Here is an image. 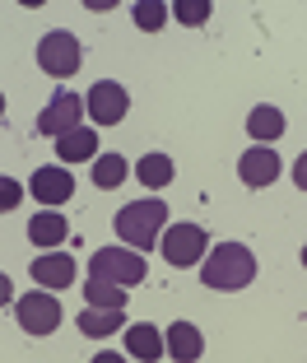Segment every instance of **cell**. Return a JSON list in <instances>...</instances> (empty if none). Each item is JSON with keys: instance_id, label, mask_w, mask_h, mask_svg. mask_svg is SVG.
<instances>
[{"instance_id": "obj_1", "label": "cell", "mask_w": 307, "mask_h": 363, "mask_svg": "<svg viewBox=\"0 0 307 363\" xmlns=\"http://www.w3.org/2000/svg\"><path fill=\"white\" fill-rule=\"evenodd\" d=\"M201 279H205L210 289H223V294L247 289V284L256 279V257H252V247H242V242H219L214 252H205Z\"/></svg>"}, {"instance_id": "obj_2", "label": "cell", "mask_w": 307, "mask_h": 363, "mask_svg": "<svg viewBox=\"0 0 307 363\" xmlns=\"http://www.w3.org/2000/svg\"><path fill=\"white\" fill-rule=\"evenodd\" d=\"M163 224H168V205L163 201H130L126 210L117 214V238L135 252L154 247V238H163Z\"/></svg>"}, {"instance_id": "obj_3", "label": "cell", "mask_w": 307, "mask_h": 363, "mask_svg": "<svg viewBox=\"0 0 307 363\" xmlns=\"http://www.w3.org/2000/svg\"><path fill=\"white\" fill-rule=\"evenodd\" d=\"M149 275L145 257H140L135 247H103V252H94L89 257V279H107V284H140V279Z\"/></svg>"}, {"instance_id": "obj_4", "label": "cell", "mask_w": 307, "mask_h": 363, "mask_svg": "<svg viewBox=\"0 0 307 363\" xmlns=\"http://www.w3.org/2000/svg\"><path fill=\"white\" fill-rule=\"evenodd\" d=\"M79 61H84V47H79V38H74V33H65V28L47 33L43 43H38V65H43L52 79L74 75V70H79Z\"/></svg>"}, {"instance_id": "obj_5", "label": "cell", "mask_w": 307, "mask_h": 363, "mask_svg": "<svg viewBox=\"0 0 307 363\" xmlns=\"http://www.w3.org/2000/svg\"><path fill=\"white\" fill-rule=\"evenodd\" d=\"M205 252H210V238H205L201 224H168L163 228V257H168L177 270L205 261Z\"/></svg>"}, {"instance_id": "obj_6", "label": "cell", "mask_w": 307, "mask_h": 363, "mask_svg": "<svg viewBox=\"0 0 307 363\" xmlns=\"http://www.w3.org/2000/svg\"><path fill=\"white\" fill-rule=\"evenodd\" d=\"M14 312H19V326L28 335H52L61 326V303H56V294H43V289L38 294H23Z\"/></svg>"}, {"instance_id": "obj_7", "label": "cell", "mask_w": 307, "mask_h": 363, "mask_svg": "<svg viewBox=\"0 0 307 363\" xmlns=\"http://www.w3.org/2000/svg\"><path fill=\"white\" fill-rule=\"evenodd\" d=\"M79 112H84L79 94H70V89H56L52 103H47V112L38 117V130L61 140V135H70V130H79Z\"/></svg>"}, {"instance_id": "obj_8", "label": "cell", "mask_w": 307, "mask_h": 363, "mask_svg": "<svg viewBox=\"0 0 307 363\" xmlns=\"http://www.w3.org/2000/svg\"><path fill=\"white\" fill-rule=\"evenodd\" d=\"M126 107H130L126 89L112 84V79H98V84L89 89V98H84V112L98 121V126H117V121L126 117Z\"/></svg>"}, {"instance_id": "obj_9", "label": "cell", "mask_w": 307, "mask_h": 363, "mask_svg": "<svg viewBox=\"0 0 307 363\" xmlns=\"http://www.w3.org/2000/svg\"><path fill=\"white\" fill-rule=\"evenodd\" d=\"M28 191L38 196V205H65L74 196V182H70V172L65 168H38L33 172V182H28Z\"/></svg>"}, {"instance_id": "obj_10", "label": "cell", "mask_w": 307, "mask_h": 363, "mask_svg": "<svg viewBox=\"0 0 307 363\" xmlns=\"http://www.w3.org/2000/svg\"><path fill=\"white\" fill-rule=\"evenodd\" d=\"M238 172H242L247 186H270L279 177V154L270 145H252V150L238 159Z\"/></svg>"}, {"instance_id": "obj_11", "label": "cell", "mask_w": 307, "mask_h": 363, "mask_svg": "<svg viewBox=\"0 0 307 363\" xmlns=\"http://www.w3.org/2000/svg\"><path fill=\"white\" fill-rule=\"evenodd\" d=\"M33 279H38V289H70L74 284V257H65V252L33 257Z\"/></svg>"}, {"instance_id": "obj_12", "label": "cell", "mask_w": 307, "mask_h": 363, "mask_svg": "<svg viewBox=\"0 0 307 363\" xmlns=\"http://www.w3.org/2000/svg\"><path fill=\"white\" fill-rule=\"evenodd\" d=\"M70 238V219L56 210H38V219H28V242L33 247H61Z\"/></svg>"}, {"instance_id": "obj_13", "label": "cell", "mask_w": 307, "mask_h": 363, "mask_svg": "<svg viewBox=\"0 0 307 363\" xmlns=\"http://www.w3.org/2000/svg\"><path fill=\"white\" fill-rule=\"evenodd\" d=\"M163 350L172 354L177 363H196L205 350V335L191 326V321H177V326H168V340H163Z\"/></svg>"}, {"instance_id": "obj_14", "label": "cell", "mask_w": 307, "mask_h": 363, "mask_svg": "<svg viewBox=\"0 0 307 363\" xmlns=\"http://www.w3.org/2000/svg\"><path fill=\"white\" fill-rule=\"evenodd\" d=\"M126 354L130 359H140V363H159V354H163V335L154 331V326H145V321H140V326H126Z\"/></svg>"}, {"instance_id": "obj_15", "label": "cell", "mask_w": 307, "mask_h": 363, "mask_svg": "<svg viewBox=\"0 0 307 363\" xmlns=\"http://www.w3.org/2000/svg\"><path fill=\"white\" fill-rule=\"evenodd\" d=\"M247 135H252L256 145L279 140V135H284V112H279V107H270V103L252 107V117H247Z\"/></svg>"}, {"instance_id": "obj_16", "label": "cell", "mask_w": 307, "mask_h": 363, "mask_svg": "<svg viewBox=\"0 0 307 363\" xmlns=\"http://www.w3.org/2000/svg\"><path fill=\"white\" fill-rule=\"evenodd\" d=\"M56 154H61V163H79V159H98V135L89 126L70 130V135L56 140Z\"/></svg>"}, {"instance_id": "obj_17", "label": "cell", "mask_w": 307, "mask_h": 363, "mask_svg": "<svg viewBox=\"0 0 307 363\" xmlns=\"http://www.w3.org/2000/svg\"><path fill=\"white\" fill-rule=\"evenodd\" d=\"M79 331L94 335V340H103V335H112V331H126V317L112 312V308H84L79 312Z\"/></svg>"}, {"instance_id": "obj_18", "label": "cell", "mask_w": 307, "mask_h": 363, "mask_svg": "<svg viewBox=\"0 0 307 363\" xmlns=\"http://www.w3.org/2000/svg\"><path fill=\"white\" fill-rule=\"evenodd\" d=\"M135 177L145 182L149 191H159V186L172 182V159H168V154H145V159L135 163Z\"/></svg>"}, {"instance_id": "obj_19", "label": "cell", "mask_w": 307, "mask_h": 363, "mask_svg": "<svg viewBox=\"0 0 307 363\" xmlns=\"http://www.w3.org/2000/svg\"><path fill=\"white\" fill-rule=\"evenodd\" d=\"M84 298H89V308L126 312V289H121V284H107V279H89V284H84Z\"/></svg>"}, {"instance_id": "obj_20", "label": "cell", "mask_w": 307, "mask_h": 363, "mask_svg": "<svg viewBox=\"0 0 307 363\" xmlns=\"http://www.w3.org/2000/svg\"><path fill=\"white\" fill-rule=\"evenodd\" d=\"M121 182H126V159H121V154H98L94 159V186L112 191V186H121Z\"/></svg>"}, {"instance_id": "obj_21", "label": "cell", "mask_w": 307, "mask_h": 363, "mask_svg": "<svg viewBox=\"0 0 307 363\" xmlns=\"http://www.w3.org/2000/svg\"><path fill=\"white\" fill-rule=\"evenodd\" d=\"M130 19L145 33H159L163 19H168V5H163V0H140V5H130Z\"/></svg>"}, {"instance_id": "obj_22", "label": "cell", "mask_w": 307, "mask_h": 363, "mask_svg": "<svg viewBox=\"0 0 307 363\" xmlns=\"http://www.w3.org/2000/svg\"><path fill=\"white\" fill-rule=\"evenodd\" d=\"M172 14H177L186 28H201V23L214 14V5H210V0H177V5H172Z\"/></svg>"}, {"instance_id": "obj_23", "label": "cell", "mask_w": 307, "mask_h": 363, "mask_svg": "<svg viewBox=\"0 0 307 363\" xmlns=\"http://www.w3.org/2000/svg\"><path fill=\"white\" fill-rule=\"evenodd\" d=\"M19 201H23V186L10 182V177H0V210H14Z\"/></svg>"}, {"instance_id": "obj_24", "label": "cell", "mask_w": 307, "mask_h": 363, "mask_svg": "<svg viewBox=\"0 0 307 363\" xmlns=\"http://www.w3.org/2000/svg\"><path fill=\"white\" fill-rule=\"evenodd\" d=\"M294 182L307 191V154H298V163H294Z\"/></svg>"}, {"instance_id": "obj_25", "label": "cell", "mask_w": 307, "mask_h": 363, "mask_svg": "<svg viewBox=\"0 0 307 363\" xmlns=\"http://www.w3.org/2000/svg\"><path fill=\"white\" fill-rule=\"evenodd\" d=\"M10 294H14V284H10V275H5V270H0V308H5V303H10Z\"/></svg>"}, {"instance_id": "obj_26", "label": "cell", "mask_w": 307, "mask_h": 363, "mask_svg": "<svg viewBox=\"0 0 307 363\" xmlns=\"http://www.w3.org/2000/svg\"><path fill=\"white\" fill-rule=\"evenodd\" d=\"M94 363H126L121 354H112V350H103V354H94Z\"/></svg>"}, {"instance_id": "obj_27", "label": "cell", "mask_w": 307, "mask_h": 363, "mask_svg": "<svg viewBox=\"0 0 307 363\" xmlns=\"http://www.w3.org/2000/svg\"><path fill=\"white\" fill-rule=\"evenodd\" d=\"M0 117H5V94H0Z\"/></svg>"}, {"instance_id": "obj_28", "label": "cell", "mask_w": 307, "mask_h": 363, "mask_svg": "<svg viewBox=\"0 0 307 363\" xmlns=\"http://www.w3.org/2000/svg\"><path fill=\"white\" fill-rule=\"evenodd\" d=\"M303 266H307V247H303Z\"/></svg>"}]
</instances>
